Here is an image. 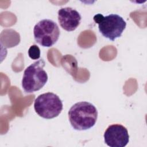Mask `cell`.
<instances>
[{
  "label": "cell",
  "mask_w": 147,
  "mask_h": 147,
  "mask_svg": "<svg viewBox=\"0 0 147 147\" xmlns=\"http://www.w3.org/2000/svg\"><path fill=\"white\" fill-rule=\"evenodd\" d=\"M60 34L57 24L50 19L40 20L35 25L33 29L36 42L45 47L53 46L57 41Z\"/></svg>",
  "instance_id": "obj_5"
},
{
  "label": "cell",
  "mask_w": 147,
  "mask_h": 147,
  "mask_svg": "<svg viewBox=\"0 0 147 147\" xmlns=\"http://www.w3.org/2000/svg\"><path fill=\"white\" fill-rule=\"evenodd\" d=\"M98 114V110L94 105L88 102H79L70 108L68 118L75 130H86L95 125Z\"/></svg>",
  "instance_id": "obj_1"
},
{
  "label": "cell",
  "mask_w": 147,
  "mask_h": 147,
  "mask_svg": "<svg viewBox=\"0 0 147 147\" xmlns=\"http://www.w3.org/2000/svg\"><path fill=\"white\" fill-rule=\"evenodd\" d=\"M94 20L98 24L100 33L113 41L121 36L126 26V22L123 18L116 14H110L105 17L101 14H97L94 17Z\"/></svg>",
  "instance_id": "obj_3"
},
{
  "label": "cell",
  "mask_w": 147,
  "mask_h": 147,
  "mask_svg": "<svg viewBox=\"0 0 147 147\" xmlns=\"http://www.w3.org/2000/svg\"><path fill=\"white\" fill-rule=\"evenodd\" d=\"M103 137L105 144L110 147H124L129 141L127 129L121 124L109 126Z\"/></svg>",
  "instance_id": "obj_6"
},
{
  "label": "cell",
  "mask_w": 147,
  "mask_h": 147,
  "mask_svg": "<svg viewBox=\"0 0 147 147\" xmlns=\"http://www.w3.org/2000/svg\"><path fill=\"white\" fill-rule=\"evenodd\" d=\"M80 13L71 7L61 8L58 11V21L61 27L68 32L75 30L80 25Z\"/></svg>",
  "instance_id": "obj_7"
},
{
  "label": "cell",
  "mask_w": 147,
  "mask_h": 147,
  "mask_svg": "<svg viewBox=\"0 0 147 147\" xmlns=\"http://www.w3.org/2000/svg\"><path fill=\"white\" fill-rule=\"evenodd\" d=\"M45 62L43 59L31 64L24 71L22 87L26 93H32L42 88L48 81V77L44 67Z\"/></svg>",
  "instance_id": "obj_2"
},
{
  "label": "cell",
  "mask_w": 147,
  "mask_h": 147,
  "mask_svg": "<svg viewBox=\"0 0 147 147\" xmlns=\"http://www.w3.org/2000/svg\"><path fill=\"white\" fill-rule=\"evenodd\" d=\"M63 103L60 98L53 92H47L38 95L34 102L36 113L45 119L57 117L63 110Z\"/></svg>",
  "instance_id": "obj_4"
},
{
  "label": "cell",
  "mask_w": 147,
  "mask_h": 147,
  "mask_svg": "<svg viewBox=\"0 0 147 147\" xmlns=\"http://www.w3.org/2000/svg\"><path fill=\"white\" fill-rule=\"evenodd\" d=\"M28 55L33 60H37L40 57V49L36 45H32L28 50Z\"/></svg>",
  "instance_id": "obj_8"
}]
</instances>
